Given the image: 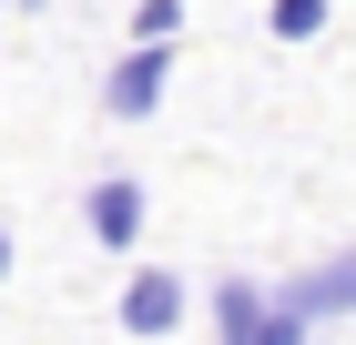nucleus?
I'll return each instance as SVG.
<instances>
[{"mask_svg": "<svg viewBox=\"0 0 356 345\" xmlns=\"http://www.w3.org/2000/svg\"><path fill=\"white\" fill-rule=\"evenodd\" d=\"M214 335H224V345H305V325L275 315V294H265V285L224 274V285H214Z\"/></svg>", "mask_w": 356, "mask_h": 345, "instance_id": "f03ea898", "label": "nucleus"}, {"mask_svg": "<svg viewBox=\"0 0 356 345\" xmlns=\"http://www.w3.org/2000/svg\"><path fill=\"white\" fill-rule=\"evenodd\" d=\"M0 274H10V234H0Z\"/></svg>", "mask_w": 356, "mask_h": 345, "instance_id": "6e6552de", "label": "nucleus"}, {"mask_svg": "<svg viewBox=\"0 0 356 345\" xmlns=\"http://www.w3.org/2000/svg\"><path fill=\"white\" fill-rule=\"evenodd\" d=\"M163 71H173V61H163V51H133V61H122V71H112V81H102V102H112V112H122V122H143V112L163 102Z\"/></svg>", "mask_w": 356, "mask_h": 345, "instance_id": "39448f33", "label": "nucleus"}, {"mask_svg": "<svg viewBox=\"0 0 356 345\" xmlns=\"http://www.w3.org/2000/svg\"><path fill=\"white\" fill-rule=\"evenodd\" d=\"M82 224H92V244L133 254V234H143V183H133V173H102V183L82 193Z\"/></svg>", "mask_w": 356, "mask_h": 345, "instance_id": "20e7f679", "label": "nucleus"}, {"mask_svg": "<svg viewBox=\"0 0 356 345\" xmlns=\"http://www.w3.org/2000/svg\"><path fill=\"white\" fill-rule=\"evenodd\" d=\"M275 315L305 325V335H316V315H356V254H326V264L285 274V285H275Z\"/></svg>", "mask_w": 356, "mask_h": 345, "instance_id": "f257e3e1", "label": "nucleus"}, {"mask_svg": "<svg viewBox=\"0 0 356 345\" xmlns=\"http://www.w3.org/2000/svg\"><path fill=\"white\" fill-rule=\"evenodd\" d=\"M265 31H275V41H316V31H326V0H275Z\"/></svg>", "mask_w": 356, "mask_h": 345, "instance_id": "423d86ee", "label": "nucleus"}, {"mask_svg": "<svg viewBox=\"0 0 356 345\" xmlns=\"http://www.w3.org/2000/svg\"><path fill=\"white\" fill-rule=\"evenodd\" d=\"M112 315H122V335H173V325H184V274L143 264L133 285H122V305H112Z\"/></svg>", "mask_w": 356, "mask_h": 345, "instance_id": "7ed1b4c3", "label": "nucleus"}, {"mask_svg": "<svg viewBox=\"0 0 356 345\" xmlns=\"http://www.w3.org/2000/svg\"><path fill=\"white\" fill-rule=\"evenodd\" d=\"M133 31H143V51H163L173 31H184V10H173V0H143V21H133Z\"/></svg>", "mask_w": 356, "mask_h": 345, "instance_id": "0eeeda50", "label": "nucleus"}]
</instances>
